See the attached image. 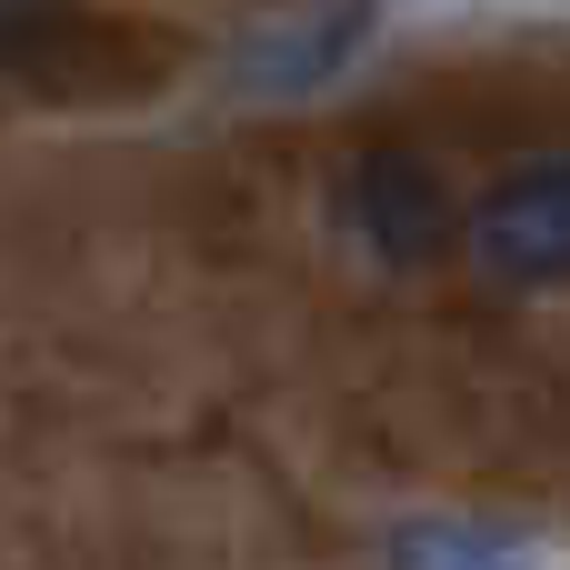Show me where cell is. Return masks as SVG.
<instances>
[{
    "instance_id": "3957f363",
    "label": "cell",
    "mask_w": 570,
    "mask_h": 570,
    "mask_svg": "<svg viewBox=\"0 0 570 570\" xmlns=\"http://www.w3.org/2000/svg\"><path fill=\"white\" fill-rule=\"evenodd\" d=\"M351 230H361L391 271H421V261L451 250L461 200H451V180H441L421 150H361V160H351Z\"/></svg>"
},
{
    "instance_id": "277c9868",
    "label": "cell",
    "mask_w": 570,
    "mask_h": 570,
    "mask_svg": "<svg viewBox=\"0 0 570 570\" xmlns=\"http://www.w3.org/2000/svg\"><path fill=\"white\" fill-rule=\"evenodd\" d=\"M371 0H301V10H271L240 50H230V80L261 90V100H301V90H331L361 40H371Z\"/></svg>"
},
{
    "instance_id": "6da1fadb",
    "label": "cell",
    "mask_w": 570,
    "mask_h": 570,
    "mask_svg": "<svg viewBox=\"0 0 570 570\" xmlns=\"http://www.w3.org/2000/svg\"><path fill=\"white\" fill-rule=\"evenodd\" d=\"M0 70L90 100V90H130L150 60H140L110 20H90V10H70V0H0Z\"/></svg>"
},
{
    "instance_id": "5b68a950",
    "label": "cell",
    "mask_w": 570,
    "mask_h": 570,
    "mask_svg": "<svg viewBox=\"0 0 570 570\" xmlns=\"http://www.w3.org/2000/svg\"><path fill=\"white\" fill-rule=\"evenodd\" d=\"M381 561L391 570H541L521 541H501V531H481V521H401V531L381 541Z\"/></svg>"
},
{
    "instance_id": "7a4b0ae2",
    "label": "cell",
    "mask_w": 570,
    "mask_h": 570,
    "mask_svg": "<svg viewBox=\"0 0 570 570\" xmlns=\"http://www.w3.org/2000/svg\"><path fill=\"white\" fill-rule=\"evenodd\" d=\"M471 261L491 281H521V291L570 281V160H531V170H511V180L481 190Z\"/></svg>"
}]
</instances>
